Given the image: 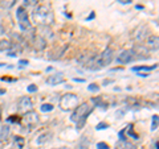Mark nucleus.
I'll return each mask as SVG.
<instances>
[{
  "label": "nucleus",
  "mask_w": 159,
  "mask_h": 149,
  "mask_svg": "<svg viewBox=\"0 0 159 149\" xmlns=\"http://www.w3.org/2000/svg\"><path fill=\"white\" fill-rule=\"evenodd\" d=\"M113 58H114V50L111 48H106L101 54L90 58V61L86 63V69L93 70V71L101 70V69L106 67L107 65H110Z\"/></svg>",
  "instance_id": "1"
},
{
  "label": "nucleus",
  "mask_w": 159,
  "mask_h": 149,
  "mask_svg": "<svg viewBox=\"0 0 159 149\" xmlns=\"http://www.w3.org/2000/svg\"><path fill=\"white\" fill-rule=\"evenodd\" d=\"M90 112H92L90 104H89L88 102H84V103L78 104V106L74 108V111L72 112V115H70V120L73 123H76L78 128H81L84 124H85L86 117H88V115Z\"/></svg>",
  "instance_id": "2"
},
{
  "label": "nucleus",
  "mask_w": 159,
  "mask_h": 149,
  "mask_svg": "<svg viewBox=\"0 0 159 149\" xmlns=\"http://www.w3.org/2000/svg\"><path fill=\"white\" fill-rule=\"evenodd\" d=\"M33 17L39 24H45L48 25L49 23L53 21V15L51 8H48L47 6H40L33 11Z\"/></svg>",
  "instance_id": "3"
},
{
  "label": "nucleus",
  "mask_w": 159,
  "mask_h": 149,
  "mask_svg": "<svg viewBox=\"0 0 159 149\" xmlns=\"http://www.w3.org/2000/svg\"><path fill=\"white\" fill-rule=\"evenodd\" d=\"M78 103L80 100L76 94H65L60 99V107H61L62 111L73 110V108H76L78 106Z\"/></svg>",
  "instance_id": "4"
},
{
  "label": "nucleus",
  "mask_w": 159,
  "mask_h": 149,
  "mask_svg": "<svg viewBox=\"0 0 159 149\" xmlns=\"http://www.w3.org/2000/svg\"><path fill=\"white\" fill-rule=\"evenodd\" d=\"M16 17H17V21H19V25H20V29H21V31H28V29L31 28L28 13H27L24 7H19L16 9Z\"/></svg>",
  "instance_id": "5"
},
{
  "label": "nucleus",
  "mask_w": 159,
  "mask_h": 149,
  "mask_svg": "<svg viewBox=\"0 0 159 149\" xmlns=\"http://www.w3.org/2000/svg\"><path fill=\"white\" fill-rule=\"evenodd\" d=\"M134 58H135V50H134V49H126V50H123L118 56L117 62L125 65V63H130Z\"/></svg>",
  "instance_id": "6"
},
{
  "label": "nucleus",
  "mask_w": 159,
  "mask_h": 149,
  "mask_svg": "<svg viewBox=\"0 0 159 149\" xmlns=\"http://www.w3.org/2000/svg\"><path fill=\"white\" fill-rule=\"evenodd\" d=\"M23 121L25 123V126L29 128H34L39 123V115L34 111H28L25 113V116L23 117Z\"/></svg>",
  "instance_id": "7"
},
{
  "label": "nucleus",
  "mask_w": 159,
  "mask_h": 149,
  "mask_svg": "<svg viewBox=\"0 0 159 149\" xmlns=\"http://www.w3.org/2000/svg\"><path fill=\"white\" fill-rule=\"evenodd\" d=\"M19 110L21 111H31V108L33 107V103L29 96H21L19 99Z\"/></svg>",
  "instance_id": "8"
},
{
  "label": "nucleus",
  "mask_w": 159,
  "mask_h": 149,
  "mask_svg": "<svg viewBox=\"0 0 159 149\" xmlns=\"http://www.w3.org/2000/svg\"><path fill=\"white\" fill-rule=\"evenodd\" d=\"M64 82H65V78H64L61 73H56V74H53V75H49L47 79V83L51 84V86H57V84L64 83Z\"/></svg>",
  "instance_id": "9"
},
{
  "label": "nucleus",
  "mask_w": 159,
  "mask_h": 149,
  "mask_svg": "<svg viewBox=\"0 0 159 149\" xmlns=\"http://www.w3.org/2000/svg\"><path fill=\"white\" fill-rule=\"evenodd\" d=\"M147 48L150 49V50H158V46H159V37L157 34H151L150 37L147 38Z\"/></svg>",
  "instance_id": "10"
},
{
  "label": "nucleus",
  "mask_w": 159,
  "mask_h": 149,
  "mask_svg": "<svg viewBox=\"0 0 159 149\" xmlns=\"http://www.w3.org/2000/svg\"><path fill=\"white\" fill-rule=\"evenodd\" d=\"M9 133H11V127L9 126H2L0 127V141H7V138L9 137Z\"/></svg>",
  "instance_id": "11"
},
{
  "label": "nucleus",
  "mask_w": 159,
  "mask_h": 149,
  "mask_svg": "<svg viewBox=\"0 0 159 149\" xmlns=\"http://www.w3.org/2000/svg\"><path fill=\"white\" fill-rule=\"evenodd\" d=\"M45 46H47V40L37 34V36L34 37V49H37V50H43Z\"/></svg>",
  "instance_id": "12"
},
{
  "label": "nucleus",
  "mask_w": 159,
  "mask_h": 149,
  "mask_svg": "<svg viewBox=\"0 0 159 149\" xmlns=\"http://www.w3.org/2000/svg\"><path fill=\"white\" fill-rule=\"evenodd\" d=\"M89 147H90V140L86 136H82L76 145V149H89Z\"/></svg>",
  "instance_id": "13"
},
{
  "label": "nucleus",
  "mask_w": 159,
  "mask_h": 149,
  "mask_svg": "<svg viewBox=\"0 0 159 149\" xmlns=\"http://www.w3.org/2000/svg\"><path fill=\"white\" fill-rule=\"evenodd\" d=\"M114 149H135V147H134L131 143L126 141V140H119V141L116 144Z\"/></svg>",
  "instance_id": "14"
},
{
  "label": "nucleus",
  "mask_w": 159,
  "mask_h": 149,
  "mask_svg": "<svg viewBox=\"0 0 159 149\" xmlns=\"http://www.w3.org/2000/svg\"><path fill=\"white\" fill-rule=\"evenodd\" d=\"M51 137H52V133H51V132H44L43 135H40V136L37 137L36 144H39V145H41V144L47 143L48 140H51Z\"/></svg>",
  "instance_id": "15"
},
{
  "label": "nucleus",
  "mask_w": 159,
  "mask_h": 149,
  "mask_svg": "<svg viewBox=\"0 0 159 149\" xmlns=\"http://www.w3.org/2000/svg\"><path fill=\"white\" fill-rule=\"evenodd\" d=\"M12 48V44L7 41V40H3V41H0V52H6V50H11Z\"/></svg>",
  "instance_id": "16"
},
{
  "label": "nucleus",
  "mask_w": 159,
  "mask_h": 149,
  "mask_svg": "<svg viewBox=\"0 0 159 149\" xmlns=\"http://www.w3.org/2000/svg\"><path fill=\"white\" fill-rule=\"evenodd\" d=\"M154 69H157V65H154V66H135V67H133V70L134 71H143V70L150 71V70H154Z\"/></svg>",
  "instance_id": "17"
},
{
  "label": "nucleus",
  "mask_w": 159,
  "mask_h": 149,
  "mask_svg": "<svg viewBox=\"0 0 159 149\" xmlns=\"http://www.w3.org/2000/svg\"><path fill=\"white\" fill-rule=\"evenodd\" d=\"M40 110H41L43 112H49V111L53 110V106H52V104H49V103L48 104L45 103V104H43V106L40 107Z\"/></svg>",
  "instance_id": "18"
},
{
  "label": "nucleus",
  "mask_w": 159,
  "mask_h": 149,
  "mask_svg": "<svg viewBox=\"0 0 159 149\" xmlns=\"http://www.w3.org/2000/svg\"><path fill=\"white\" fill-rule=\"evenodd\" d=\"M151 130L155 131L158 130V115H154L152 116V123H151Z\"/></svg>",
  "instance_id": "19"
},
{
  "label": "nucleus",
  "mask_w": 159,
  "mask_h": 149,
  "mask_svg": "<svg viewBox=\"0 0 159 149\" xmlns=\"http://www.w3.org/2000/svg\"><path fill=\"white\" fill-rule=\"evenodd\" d=\"M88 90L92 91V92H97V91H99V86H98V84H96V83H92V84H89Z\"/></svg>",
  "instance_id": "20"
},
{
  "label": "nucleus",
  "mask_w": 159,
  "mask_h": 149,
  "mask_svg": "<svg viewBox=\"0 0 159 149\" xmlns=\"http://www.w3.org/2000/svg\"><path fill=\"white\" fill-rule=\"evenodd\" d=\"M27 90H28V92H36L37 91V86L36 84H29Z\"/></svg>",
  "instance_id": "21"
},
{
  "label": "nucleus",
  "mask_w": 159,
  "mask_h": 149,
  "mask_svg": "<svg viewBox=\"0 0 159 149\" xmlns=\"http://www.w3.org/2000/svg\"><path fill=\"white\" fill-rule=\"evenodd\" d=\"M97 148L98 149H109V145L106 143H98L97 144Z\"/></svg>",
  "instance_id": "22"
},
{
  "label": "nucleus",
  "mask_w": 159,
  "mask_h": 149,
  "mask_svg": "<svg viewBox=\"0 0 159 149\" xmlns=\"http://www.w3.org/2000/svg\"><path fill=\"white\" fill-rule=\"evenodd\" d=\"M107 127H109L107 123H99L98 126H97V130H106Z\"/></svg>",
  "instance_id": "23"
},
{
  "label": "nucleus",
  "mask_w": 159,
  "mask_h": 149,
  "mask_svg": "<svg viewBox=\"0 0 159 149\" xmlns=\"http://www.w3.org/2000/svg\"><path fill=\"white\" fill-rule=\"evenodd\" d=\"M39 0H24V3L27 4V6H33V4H36Z\"/></svg>",
  "instance_id": "24"
},
{
  "label": "nucleus",
  "mask_w": 159,
  "mask_h": 149,
  "mask_svg": "<svg viewBox=\"0 0 159 149\" xmlns=\"http://www.w3.org/2000/svg\"><path fill=\"white\" fill-rule=\"evenodd\" d=\"M19 65L21 66V67H23V66H27V65H28V61H27V59H20V61H19Z\"/></svg>",
  "instance_id": "25"
},
{
  "label": "nucleus",
  "mask_w": 159,
  "mask_h": 149,
  "mask_svg": "<svg viewBox=\"0 0 159 149\" xmlns=\"http://www.w3.org/2000/svg\"><path fill=\"white\" fill-rule=\"evenodd\" d=\"M117 2L121 4H130V3H133V0H117Z\"/></svg>",
  "instance_id": "26"
},
{
  "label": "nucleus",
  "mask_w": 159,
  "mask_h": 149,
  "mask_svg": "<svg viewBox=\"0 0 159 149\" xmlns=\"http://www.w3.org/2000/svg\"><path fill=\"white\" fill-rule=\"evenodd\" d=\"M8 121H19V119L17 116H11V117H8Z\"/></svg>",
  "instance_id": "27"
},
{
  "label": "nucleus",
  "mask_w": 159,
  "mask_h": 149,
  "mask_svg": "<svg viewBox=\"0 0 159 149\" xmlns=\"http://www.w3.org/2000/svg\"><path fill=\"white\" fill-rule=\"evenodd\" d=\"M74 82H80V83H84L85 79H80V78H74Z\"/></svg>",
  "instance_id": "28"
},
{
  "label": "nucleus",
  "mask_w": 159,
  "mask_h": 149,
  "mask_svg": "<svg viewBox=\"0 0 159 149\" xmlns=\"http://www.w3.org/2000/svg\"><path fill=\"white\" fill-rule=\"evenodd\" d=\"M90 19H94V13H92V15H90V16H89V17H88L86 20H90Z\"/></svg>",
  "instance_id": "29"
},
{
  "label": "nucleus",
  "mask_w": 159,
  "mask_h": 149,
  "mask_svg": "<svg viewBox=\"0 0 159 149\" xmlns=\"http://www.w3.org/2000/svg\"><path fill=\"white\" fill-rule=\"evenodd\" d=\"M3 94H6V90H0V95H3Z\"/></svg>",
  "instance_id": "30"
},
{
  "label": "nucleus",
  "mask_w": 159,
  "mask_h": 149,
  "mask_svg": "<svg viewBox=\"0 0 159 149\" xmlns=\"http://www.w3.org/2000/svg\"><path fill=\"white\" fill-rule=\"evenodd\" d=\"M155 149H158V141H155Z\"/></svg>",
  "instance_id": "31"
},
{
  "label": "nucleus",
  "mask_w": 159,
  "mask_h": 149,
  "mask_svg": "<svg viewBox=\"0 0 159 149\" xmlns=\"http://www.w3.org/2000/svg\"><path fill=\"white\" fill-rule=\"evenodd\" d=\"M0 120H2V110H0Z\"/></svg>",
  "instance_id": "32"
},
{
  "label": "nucleus",
  "mask_w": 159,
  "mask_h": 149,
  "mask_svg": "<svg viewBox=\"0 0 159 149\" xmlns=\"http://www.w3.org/2000/svg\"><path fill=\"white\" fill-rule=\"evenodd\" d=\"M2 66H4V63H2V62H0V67H2Z\"/></svg>",
  "instance_id": "33"
}]
</instances>
